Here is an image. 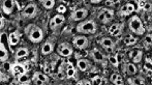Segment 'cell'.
<instances>
[{"label":"cell","instance_id":"37","mask_svg":"<svg viewBox=\"0 0 152 85\" xmlns=\"http://www.w3.org/2000/svg\"><path fill=\"white\" fill-rule=\"evenodd\" d=\"M119 1H106V5L107 6H112V5H114L115 3H118Z\"/></svg>","mask_w":152,"mask_h":85},{"label":"cell","instance_id":"22","mask_svg":"<svg viewBox=\"0 0 152 85\" xmlns=\"http://www.w3.org/2000/svg\"><path fill=\"white\" fill-rule=\"evenodd\" d=\"M8 59V52L6 50L5 46L2 42H0V62H4Z\"/></svg>","mask_w":152,"mask_h":85},{"label":"cell","instance_id":"27","mask_svg":"<svg viewBox=\"0 0 152 85\" xmlns=\"http://www.w3.org/2000/svg\"><path fill=\"white\" fill-rule=\"evenodd\" d=\"M137 42H138L137 37H132V35H127V37L124 39V44H125L126 46H134V45L137 44Z\"/></svg>","mask_w":152,"mask_h":85},{"label":"cell","instance_id":"41","mask_svg":"<svg viewBox=\"0 0 152 85\" xmlns=\"http://www.w3.org/2000/svg\"><path fill=\"white\" fill-rule=\"evenodd\" d=\"M99 2L100 1H91V3H95L96 4V3H99Z\"/></svg>","mask_w":152,"mask_h":85},{"label":"cell","instance_id":"13","mask_svg":"<svg viewBox=\"0 0 152 85\" xmlns=\"http://www.w3.org/2000/svg\"><path fill=\"white\" fill-rule=\"evenodd\" d=\"M33 82L36 85H42L45 83H48L49 82V78L47 75H45L44 73H40V72H35L33 75V78H32Z\"/></svg>","mask_w":152,"mask_h":85},{"label":"cell","instance_id":"10","mask_svg":"<svg viewBox=\"0 0 152 85\" xmlns=\"http://www.w3.org/2000/svg\"><path fill=\"white\" fill-rule=\"evenodd\" d=\"M98 44L108 52H112L115 48V42L111 37H102L98 41Z\"/></svg>","mask_w":152,"mask_h":85},{"label":"cell","instance_id":"36","mask_svg":"<svg viewBox=\"0 0 152 85\" xmlns=\"http://www.w3.org/2000/svg\"><path fill=\"white\" fill-rule=\"evenodd\" d=\"M146 67L148 70H151V58L146 59Z\"/></svg>","mask_w":152,"mask_h":85},{"label":"cell","instance_id":"33","mask_svg":"<svg viewBox=\"0 0 152 85\" xmlns=\"http://www.w3.org/2000/svg\"><path fill=\"white\" fill-rule=\"evenodd\" d=\"M57 12H58V14H64V12H66V7L63 5V4H60V5L58 6V8H57Z\"/></svg>","mask_w":152,"mask_h":85},{"label":"cell","instance_id":"11","mask_svg":"<svg viewBox=\"0 0 152 85\" xmlns=\"http://www.w3.org/2000/svg\"><path fill=\"white\" fill-rule=\"evenodd\" d=\"M26 71H27V67H25V65L23 63H19V62L12 64V69H10V72H12V75L18 78L22 75H25Z\"/></svg>","mask_w":152,"mask_h":85},{"label":"cell","instance_id":"6","mask_svg":"<svg viewBox=\"0 0 152 85\" xmlns=\"http://www.w3.org/2000/svg\"><path fill=\"white\" fill-rule=\"evenodd\" d=\"M90 55H91L92 59H93L94 61L100 63V64H102L104 67V65H107V63H108V57L104 56V53L100 52L97 48L92 49L91 52H90Z\"/></svg>","mask_w":152,"mask_h":85},{"label":"cell","instance_id":"17","mask_svg":"<svg viewBox=\"0 0 152 85\" xmlns=\"http://www.w3.org/2000/svg\"><path fill=\"white\" fill-rule=\"evenodd\" d=\"M128 55H129V57L132 59V62H134V63L141 62L142 57H143V53L141 50H132L128 52Z\"/></svg>","mask_w":152,"mask_h":85},{"label":"cell","instance_id":"5","mask_svg":"<svg viewBox=\"0 0 152 85\" xmlns=\"http://www.w3.org/2000/svg\"><path fill=\"white\" fill-rule=\"evenodd\" d=\"M37 14V6L35 3H29L22 10V18L23 19H32Z\"/></svg>","mask_w":152,"mask_h":85},{"label":"cell","instance_id":"28","mask_svg":"<svg viewBox=\"0 0 152 85\" xmlns=\"http://www.w3.org/2000/svg\"><path fill=\"white\" fill-rule=\"evenodd\" d=\"M40 3H42V6H44L45 8H47V10H50V8H52L53 6L55 5L54 0H42V1H40Z\"/></svg>","mask_w":152,"mask_h":85},{"label":"cell","instance_id":"40","mask_svg":"<svg viewBox=\"0 0 152 85\" xmlns=\"http://www.w3.org/2000/svg\"><path fill=\"white\" fill-rule=\"evenodd\" d=\"M20 85H31L30 82H26V83H21Z\"/></svg>","mask_w":152,"mask_h":85},{"label":"cell","instance_id":"26","mask_svg":"<svg viewBox=\"0 0 152 85\" xmlns=\"http://www.w3.org/2000/svg\"><path fill=\"white\" fill-rule=\"evenodd\" d=\"M128 83L130 85H146L144 80L141 79V78H139V77L129 78V79H128Z\"/></svg>","mask_w":152,"mask_h":85},{"label":"cell","instance_id":"2","mask_svg":"<svg viewBox=\"0 0 152 85\" xmlns=\"http://www.w3.org/2000/svg\"><path fill=\"white\" fill-rule=\"evenodd\" d=\"M128 28L132 32H134L137 35H142L145 33V28L143 22L138 16H132L128 20Z\"/></svg>","mask_w":152,"mask_h":85},{"label":"cell","instance_id":"8","mask_svg":"<svg viewBox=\"0 0 152 85\" xmlns=\"http://www.w3.org/2000/svg\"><path fill=\"white\" fill-rule=\"evenodd\" d=\"M74 52V48L68 42H61L60 45H58L57 48V53L62 57H68L72 54Z\"/></svg>","mask_w":152,"mask_h":85},{"label":"cell","instance_id":"3","mask_svg":"<svg viewBox=\"0 0 152 85\" xmlns=\"http://www.w3.org/2000/svg\"><path fill=\"white\" fill-rule=\"evenodd\" d=\"M96 30H97V25L93 20L83 21L77 26V31L83 34H92L95 33Z\"/></svg>","mask_w":152,"mask_h":85},{"label":"cell","instance_id":"16","mask_svg":"<svg viewBox=\"0 0 152 85\" xmlns=\"http://www.w3.org/2000/svg\"><path fill=\"white\" fill-rule=\"evenodd\" d=\"M53 50H54V42L48 41L42 46L40 53H42V55H48V54H50V53H52Z\"/></svg>","mask_w":152,"mask_h":85},{"label":"cell","instance_id":"20","mask_svg":"<svg viewBox=\"0 0 152 85\" xmlns=\"http://www.w3.org/2000/svg\"><path fill=\"white\" fill-rule=\"evenodd\" d=\"M65 76L69 79H72L77 76V72L75 69L74 64L72 62H67L66 63V67H65Z\"/></svg>","mask_w":152,"mask_h":85},{"label":"cell","instance_id":"39","mask_svg":"<svg viewBox=\"0 0 152 85\" xmlns=\"http://www.w3.org/2000/svg\"><path fill=\"white\" fill-rule=\"evenodd\" d=\"M146 2L147 1H138V4H139V6H140V8L141 7H144V5H145V4H146Z\"/></svg>","mask_w":152,"mask_h":85},{"label":"cell","instance_id":"35","mask_svg":"<svg viewBox=\"0 0 152 85\" xmlns=\"http://www.w3.org/2000/svg\"><path fill=\"white\" fill-rule=\"evenodd\" d=\"M145 44H146V46H150L151 45V35H147V37H145Z\"/></svg>","mask_w":152,"mask_h":85},{"label":"cell","instance_id":"23","mask_svg":"<svg viewBox=\"0 0 152 85\" xmlns=\"http://www.w3.org/2000/svg\"><path fill=\"white\" fill-rule=\"evenodd\" d=\"M111 82H112L113 85H124L123 83V79L119 74H112L111 75V78H110Z\"/></svg>","mask_w":152,"mask_h":85},{"label":"cell","instance_id":"18","mask_svg":"<svg viewBox=\"0 0 152 85\" xmlns=\"http://www.w3.org/2000/svg\"><path fill=\"white\" fill-rule=\"evenodd\" d=\"M20 39H21V33L18 30H16L10 34V37H8V42H10V46H16V45L19 44Z\"/></svg>","mask_w":152,"mask_h":85},{"label":"cell","instance_id":"34","mask_svg":"<svg viewBox=\"0 0 152 85\" xmlns=\"http://www.w3.org/2000/svg\"><path fill=\"white\" fill-rule=\"evenodd\" d=\"M8 80V77L5 75V74H3L2 72H0V82H5Z\"/></svg>","mask_w":152,"mask_h":85},{"label":"cell","instance_id":"38","mask_svg":"<svg viewBox=\"0 0 152 85\" xmlns=\"http://www.w3.org/2000/svg\"><path fill=\"white\" fill-rule=\"evenodd\" d=\"M4 24H5V22H4V19L3 18H0V29L3 28Z\"/></svg>","mask_w":152,"mask_h":85},{"label":"cell","instance_id":"15","mask_svg":"<svg viewBox=\"0 0 152 85\" xmlns=\"http://www.w3.org/2000/svg\"><path fill=\"white\" fill-rule=\"evenodd\" d=\"M77 67H78V69L80 70V71L86 72L91 69L92 65L89 60L84 59V58H81V59H78V60H77Z\"/></svg>","mask_w":152,"mask_h":85},{"label":"cell","instance_id":"25","mask_svg":"<svg viewBox=\"0 0 152 85\" xmlns=\"http://www.w3.org/2000/svg\"><path fill=\"white\" fill-rule=\"evenodd\" d=\"M27 55H28V49L22 47V48H19L18 50H17L16 54H15V57H16L17 59H20V58H23V57H26Z\"/></svg>","mask_w":152,"mask_h":85},{"label":"cell","instance_id":"4","mask_svg":"<svg viewBox=\"0 0 152 85\" xmlns=\"http://www.w3.org/2000/svg\"><path fill=\"white\" fill-rule=\"evenodd\" d=\"M114 16H115V12L113 10H110V8H102L99 12V14H98L97 18L100 23L107 24V23H109L110 21L113 20Z\"/></svg>","mask_w":152,"mask_h":85},{"label":"cell","instance_id":"19","mask_svg":"<svg viewBox=\"0 0 152 85\" xmlns=\"http://www.w3.org/2000/svg\"><path fill=\"white\" fill-rule=\"evenodd\" d=\"M15 7V2L12 0H6L3 2V5H2V10H3L4 14L10 15L14 10Z\"/></svg>","mask_w":152,"mask_h":85},{"label":"cell","instance_id":"1","mask_svg":"<svg viewBox=\"0 0 152 85\" xmlns=\"http://www.w3.org/2000/svg\"><path fill=\"white\" fill-rule=\"evenodd\" d=\"M25 34L32 42H40L44 39V31L34 24H29L25 27Z\"/></svg>","mask_w":152,"mask_h":85},{"label":"cell","instance_id":"14","mask_svg":"<svg viewBox=\"0 0 152 85\" xmlns=\"http://www.w3.org/2000/svg\"><path fill=\"white\" fill-rule=\"evenodd\" d=\"M136 10V7H134V3H127V4H124L123 6L119 10V16L121 17H126V16H129L132 15V12Z\"/></svg>","mask_w":152,"mask_h":85},{"label":"cell","instance_id":"21","mask_svg":"<svg viewBox=\"0 0 152 85\" xmlns=\"http://www.w3.org/2000/svg\"><path fill=\"white\" fill-rule=\"evenodd\" d=\"M121 30H122V25L116 23V24H113L109 28V33L111 35H113V37H117V35H119L121 33Z\"/></svg>","mask_w":152,"mask_h":85},{"label":"cell","instance_id":"32","mask_svg":"<svg viewBox=\"0 0 152 85\" xmlns=\"http://www.w3.org/2000/svg\"><path fill=\"white\" fill-rule=\"evenodd\" d=\"M76 85H91V82L87 79H83V80H80V81L77 82Z\"/></svg>","mask_w":152,"mask_h":85},{"label":"cell","instance_id":"24","mask_svg":"<svg viewBox=\"0 0 152 85\" xmlns=\"http://www.w3.org/2000/svg\"><path fill=\"white\" fill-rule=\"evenodd\" d=\"M125 72H126V74H127V75L132 76V75H134L137 72H138V70H137V67L134 64V63L127 62L125 64Z\"/></svg>","mask_w":152,"mask_h":85},{"label":"cell","instance_id":"31","mask_svg":"<svg viewBox=\"0 0 152 85\" xmlns=\"http://www.w3.org/2000/svg\"><path fill=\"white\" fill-rule=\"evenodd\" d=\"M19 82L20 83H26V82H29V78L26 75H22L19 77Z\"/></svg>","mask_w":152,"mask_h":85},{"label":"cell","instance_id":"7","mask_svg":"<svg viewBox=\"0 0 152 85\" xmlns=\"http://www.w3.org/2000/svg\"><path fill=\"white\" fill-rule=\"evenodd\" d=\"M72 45H74L75 48H77L78 50H84L87 47L89 46V41L86 37L84 35H78V37H75L72 40Z\"/></svg>","mask_w":152,"mask_h":85},{"label":"cell","instance_id":"30","mask_svg":"<svg viewBox=\"0 0 152 85\" xmlns=\"http://www.w3.org/2000/svg\"><path fill=\"white\" fill-rule=\"evenodd\" d=\"M109 61H110V62L112 63L114 67H117V65H118V59H117L116 56H113V55H111V56L109 57Z\"/></svg>","mask_w":152,"mask_h":85},{"label":"cell","instance_id":"12","mask_svg":"<svg viewBox=\"0 0 152 85\" xmlns=\"http://www.w3.org/2000/svg\"><path fill=\"white\" fill-rule=\"evenodd\" d=\"M64 21H65V18H64L63 15H60V14L55 15V16L50 20V28L55 29L56 27H58L63 24Z\"/></svg>","mask_w":152,"mask_h":85},{"label":"cell","instance_id":"29","mask_svg":"<svg viewBox=\"0 0 152 85\" xmlns=\"http://www.w3.org/2000/svg\"><path fill=\"white\" fill-rule=\"evenodd\" d=\"M104 79L100 76H95L91 79V85H102Z\"/></svg>","mask_w":152,"mask_h":85},{"label":"cell","instance_id":"9","mask_svg":"<svg viewBox=\"0 0 152 85\" xmlns=\"http://www.w3.org/2000/svg\"><path fill=\"white\" fill-rule=\"evenodd\" d=\"M88 16V10L86 8H79L70 14V21H82Z\"/></svg>","mask_w":152,"mask_h":85}]
</instances>
